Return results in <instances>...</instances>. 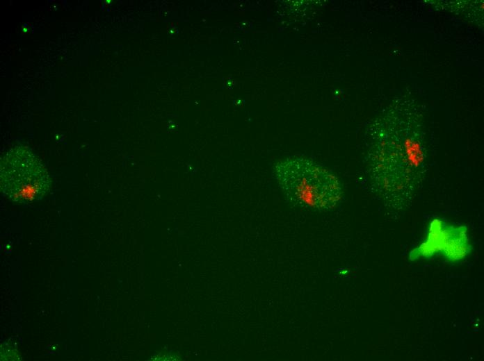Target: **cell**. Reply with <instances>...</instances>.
Listing matches in <instances>:
<instances>
[{"label": "cell", "instance_id": "cell-3", "mask_svg": "<svg viewBox=\"0 0 484 361\" xmlns=\"http://www.w3.org/2000/svg\"><path fill=\"white\" fill-rule=\"evenodd\" d=\"M0 184L12 201L30 205L48 193L51 180L37 156L28 147L16 146L3 154L0 164Z\"/></svg>", "mask_w": 484, "mask_h": 361}, {"label": "cell", "instance_id": "cell-2", "mask_svg": "<svg viewBox=\"0 0 484 361\" xmlns=\"http://www.w3.org/2000/svg\"><path fill=\"white\" fill-rule=\"evenodd\" d=\"M277 182L293 204L314 210L334 208L343 195L342 185L330 171L303 158H289L274 167Z\"/></svg>", "mask_w": 484, "mask_h": 361}, {"label": "cell", "instance_id": "cell-1", "mask_svg": "<svg viewBox=\"0 0 484 361\" xmlns=\"http://www.w3.org/2000/svg\"><path fill=\"white\" fill-rule=\"evenodd\" d=\"M373 126L367 165L371 185L386 205L403 209L426 171L419 116L395 107Z\"/></svg>", "mask_w": 484, "mask_h": 361}]
</instances>
